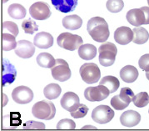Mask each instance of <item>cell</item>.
I'll use <instances>...</instances> for the list:
<instances>
[{
	"label": "cell",
	"mask_w": 149,
	"mask_h": 131,
	"mask_svg": "<svg viewBox=\"0 0 149 131\" xmlns=\"http://www.w3.org/2000/svg\"><path fill=\"white\" fill-rule=\"evenodd\" d=\"M87 29L92 39L98 43H104L110 35L108 24L104 18L93 17L90 18L87 24Z\"/></svg>",
	"instance_id": "6da1fadb"
},
{
	"label": "cell",
	"mask_w": 149,
	"mask_h": 131,
	"mask_svg": "<svg viewBox=\"0 0 149 131\" xmlns=\"http://www.w3.org/2000/svg\"><path fill=\"white\" fill-rule=\"evenodd\" d=\"M32 113L38 119L50 120L54 118L56 113V109L52 102L42 100L36 103L33 106Z\"/></svg>",
	"instance_id": "7a4b0ae2"
},
{
	"label": "cell",
	"mask_w": 149,
	"mask_h": 131,
	"mask_svg": "<svg viewBox=\"0 0 149 131\" xmlns=\"http://www.w3.org/2000/svg\"><path fill=\"white\" fill-rule=\"evenodd\" d=\"M99 53V62L101 65L109 67L113 65L116 60V55L118 54V48L116 45L110 43L105 42L98 48Z\"/></svg>",
	"instance_id": "3957f363"
},
{
	"label": "cell",
	"mask_w": 149,
	"mask_h": 131,
	"mask_svg": "<svg viewBox=\"0 0 149 131\" xmlns=\"http://www.w3.org/2000/svg\"><path fill=\"white\" fill-rule=\"evenodd\" d=\"M127 22L135 27L143 24H149V7H142L140 8H133L126 14Z\"/></svg>",
	"instance_id": "277c9868"
},
{
	"label": "cell",
	"mask_w": 149,
	"mask_h": 131,
	"mask_svg": "<svg viewBox=\"0 0 149 131\" xmlns=\"http://www.w3.org/2000/svg\"><path fill=\"white\" fill-rule=\"evenodd\" d=\"M57 43L60 48L69 51H73L80 48L83 45V39L79 35L72 34L71 33H62L57 38Z\"/></svg>",
	"instance_id": "5b68a950"
},
{
	"label": "cell",
	"mask_w": 149,
	"mask_h": 131,
	"mask_svg": "<svg viewBox=\"0 0 149 131\" xmlns=\"http://www.w3.org/2000/svg\"><path fill=\"white\" fill-rule=\"evenodd\" d=\"M79 74L85 83L91 84L98 82L101 77V72L94 63H86L81 66Z\"/></svg>",
	"instance_id": "8992f818"
},
{
	"label": "cell",
	"mask_w": 149,
	"mask_h": 131,
	"mask_svg": "<svg viewBox=\"0 0 149 131\" xmlns=\"http://www.w3.org/2000/svg\"><path fill=\"white\" fill-rule=\"evenodd\" d=\"M51 72L54 79L60 82H64L68 80L72 75L71 69L69 68L68 64L65 60L62 59L56 60L55 65L51 69Z\"/></svg>",
	"instance_id": "52a82bcc"
},
{
	"label": "cell",
	"mask_w": 149,
	"mask_h": 131,
	"mask_svg": "<svg viewBox=\"0 0 149 131\" xmlns=\"http://www.w3.org/2000/svg\"><path fill=\"white\" fill-rule=\"evenodd\" d=\"M110 95V91L106 86L99 84L95 87H88L84 91V97L91 102H99L107 99Z\"/></svg>",
	"instance_id": "ba28073f"
},
{
	"label": "cell",
	"mask_w": 149,
	"mask_h": 131,
	"mask_svg": "<svg viewBox=\"0 0 149 131\" xmlns=\"http://www.w3.org/2000/svg\"><path fill=\"white\" fill-rule=\"evenodd\" d=\"M114 117V111L107 105H99L96 107L92 113L93 120L100 125L107 124Z\"/></svg>",
	"instance_id": "9c48e42d"
},
{
	"label": "cell",
	"mask_w": 149,
	"mask_h": 131,
	"mask_svg": "<svg viewBox=\"0 0 149 131\" xmlns=\"http://www.w3.org/2000/svg\"><path fill=\"white\" fill-rule=\"evenodd\" d=\"M31 17L37 20H45L51 16L49 6L44 2H37L29 8Z\"/></svg>",
	"instance_id": "30bf717a"
},
{
	"label": "cell",
	"mask_w": 149,
	"mask_h": 131,
	"mask_svg": "<svg viewBox=\"0 0 149 131\" xmlns=\"http://www.w3.org/2000/svg\"><path fill=\"white\" fill-rule=\"evenodd\" d=\"M12 98L13 101L19 104H29L33 99V92L26 86H18L13 90Z\"/></svg>",
	"instance_id": "8fae6325"
},
{
	"label": "cell",
	"mask_w": 149,
	"mask_h": 131,
	"mask_svg": "<svg viewBox=\"0 0 149 131\" xmlns=\"http://www.w3.org/2000/svg\"><path fill=\"white\" fill-rule=\"evenodd\" d=\"M114 39L121 45L128 44L133 39V31L127 26H122L114 32Z\"/></svg>",
	"instance_id": "7c38bea8"
},
{
	"label": "cell",
	"mask_w": 149,
	"mask_h": 131,
	"mask_svg": "<svg viewBox=\"0 0 149 131\" xmlns=\"http://www.w3.org/2000/svg\"><path fill=\"white\" fill-rule=\"evenodd\" d=\"M60 103H61V106L68 112L75 110L80 104L79 97L73 92L65 93L62 97Z\"/></svg>",
	"instance_id": "4fadbf2b"
},
{
	"label": "cell",
	"mask_w": 149,
	"mask_h": 131,
	"mask_svg": "<svg viewBox=\"0 0 149 131\" xmlns=\"http://www.w3.org/2000/svg\"><path fill=\"white\" fill-rule=\"evenodd\" d=\"M35 45L28 40H20L15 48V54L23 59H29L35 52Z\"/></svg>",
	"instance_id": "5bb4252c"
},
{
	"label": "cell",
	"mask_w": 149,
	"mask_h": 131,
	"mask_svg": "<svg viewBox=\"0 0 149 131\" xmlns=\"http://www.w3.org/2000/svg\"><path fill=\"white\" fill-rule=\"evenodd\" d=\"M141 120V115L135 110H127L122 113L120 117L121 124L125 127H134L139 124Z\"/></svg>",
	"instance_id": "9a60e30c"
},
{
	"label": "cell",
	"mask_w": 149,
	"mask_h": 131,
	"mask_svg": "<svg viewBox=\"0 0 149 131\" xmlns=\"http://www.w3.org/2000/svg\"><path fill=\"white\" fill-rule=\"evenodd\" d=\"M33 44L41 49L49 48L54 44V37L46 32L38 33L33 39Z\"/></svg>",
	"instance_id": "2e32d148"
},
{
	"label": "cell",
	"mask_w": 149,
	"mask_h": 131,
	"mask_svg": "<svg viewBox=\"0 0 149 131\" xmlns=\"http://www.w3.org/2000/svg\"><path fill=\"white\" fill-rule=\"evenodd\" d=\"M17 75V72L14 66L11 64L8 60H4L3 63V78L2 82L3 84L6 83H12Z\"/></svg>",
	"instance_id": "e0dca14e"
},
{
	"label": "cell",
	"mask_w": 149,
	"mask_h": 131,
	"mask_svg": "<svg viewBox=\"0 0 149 131\" xmlns=\"http://www.w3.org/2000/svg\"><path fill=\"white\" fill-rule=\"evenodd\" d=\"M54 7L62 13L72 12L78 5V0H51Z\"/></svg>",
	"instance_id": "ac0fdd59"
},
{
	"label": "cell",
	"mask_w": 149,
	"mask_h": 131,
	"mask_svg": "<svg viewBox=\"0 0 149 131\" xmlns=\"http://www.w3.org/2000/svg\"><path fill=\"white\" fill-rule=\"evenodd\" d=\"M120 77L125 83H133L138 77V71L134 66H124L120 70Z\"/></svg>",
	"instance_id": "d6986e66"
},
{
	"label": "cell",
	"mask_w": 149,
	"mask_h": 131,
	"mask_svg": "<svg viewBox=\"0 0 149 131\" xmlns=\"http://www.w3.org/2000/svg\"><path fill=\"white\" fill-rule=\"evenodd\" d=\"M97 48L90 43L83 44L78 48V55L81 59L84 60H91L94 59L97 55Z\"/></svg>",
	"instance_id": "ffe728a7"
},
{
	"label": "cell",
	"mask_w": 149,
	"mask_h": 131,
	"mask_svg": "<svg viewBox=\"0 0 149 131\" xmlns=\"http://www.w3.org/2000/svg\"><path fill=\"white\" fill-rule=\"evenodd\" d=\"M83 24V19L78 15H68L63 19V26L70 30H77L81 28Z\"/></svg>",
	"instance_id": "44dd1931"
},
{
	"label": "cell",
	"mask_w": 149,
	"mask_h": 131,
	"mask_svg": "<svg viewBox=\"0 0 149 131\" xmlns=\"http://www.w3.org/2000/svg\"><path fill=\"white\" fill-rule=\"evenodd\" d=\"M37 63L42 68H48L52 69L56 63V60L48 53H41L38 55L37 57Z\"/></svg>",
	"instance_id": "7402d4cb"
},
{
	"label": "cell",
	"mask_w": 149,
	"mask_h": 131,
	"mask_svg": "<svg viewBox=\"0 0 149 131\" xmlns=\"http://www.w3.org/2000/svg\"><path fill=\"white\" fill-rule=\"evenodd\" d=\"M133 43L137 44H143L148 40L149 34L148 30L143 27H136L133 29Z\"/></svg>",
	"instance_id": "603a6c76"
},
{
	"label": "cell",
	"mask_w": 149,
	"mask_h": 131,
	"mask_svg": "<svg viewBox=\"0 0 149 131\" xmlns=\"http://www.w3.org/2000/svg\"><path fill=\"white\" fill-rule=\"evenodd\" d=\"M62 92V89L58 83H50L48 84L44 90H43V94L44 96L48 99H56L58 98Z\"/></svg>",
	"instance_id": "cb8c5ba5"
},
{
	"label": "cell",
	"mask_w": 149,
	"mask_h": 131,
	"mask_svg": "<svg viewBox=\"0 0 149 131\" xmlns=\"http://www.w3.org/2000/svg\"><path fill=\"white\" fill-rule=\"evenodd\" d=\"M99 84L106 86L110 91V93H114L119 88L120 82L118 79V78L112 76V75H108V76L102 78L101 81L99 82Z\"/></svg>",
	"instance_id": "d4e9b609"
},
{
	"label": "cell",
	"mask_w": 149,
	"mask_h": 131,
	"mask_svg": "<svg viewBox=\"0 0 149 131\" xmlns=\"http://www.w3.org/2000/svg\"><path fill=\"white\" fill-rule=\"evenodd\" d=\"M8 15L15 19H22L26 16V9L23 5L18 4H11L8 8Z\"/></svg>",
	"instance_id": "484cf974"
},
{
	"label": "cell",
	"mask_w": 149,
	"mask_h": 131,
	"mask_svg": "<svg viewBox=\"0 0 149 131\" xmlns=\"http://www.w3.org/2000/svg\"><path fill=\"white\" fill-rule=\"evenodd\" d=\"M2 39H3V45L2 48L4 51H10L12 49H15L18 43L15 39V36L13 35L12 34H5L3 33L2 36Z\"/></svg>",
	"instance_id": "4316f807"
},
{
	"label": "cell",
	"mask_w": 149,
	"mask_h": 131,
	"mask_svg": "<svg viewBox=\"0 0 149 131\" xmlns=\"http://www.w3.org/2000/svg\"><path fill=\"white\" fill-rule=\"evenodd\" d=\"M132 102L135 106L138 108H143L149 104V95L147 92H141L134 96Z\"/></svg>",
	"instance_id": "83f0119b"
},
{
	"label": "cell",
	"mask_w": 149,
	"mask_h": 131,
	"mask_svg": "<svg viewBox=\"0 0 149 131\" xmlns=\"http://www.w3.org/2000/svg\"><path fill=\"white\" fill-rule=\"evenodd\" d=\"M106 7L109 12L118 13L124 8V3L123 0H107Z\"/></svg>",
	"instance_id": "f1b7e54d"
},
{
	"label": "cell",
	"mask_w": 149,
	"mask_h": 131,
	"mask_svg": "<svg viewBox=\"0 0 149 131\" xmlns=\"http://www.w3.org/2000/svg\"><path fill=\"white\" fill-rule=\"evenodd\" d=\"M110 104H111L112 107L115 109H117V110H123L129 105V103L123 100L120 97L119 95L113 96L112 98V99L110 100Z\"/></svg>",
	"instance_id": "f546056e"
},
{
	"label": "cell",
	"mask_w": 149,
	"mask_h": 131,
	"mask_svg": "<svg viewBox=\"0 0 149 131\" xmlns=\"http://www.w3.org/2000/svg\"><path fill=\"white\" fill-rule=\"evenodd\" d=\"M22 28L24 31L28 34H33L34 32L38 31V26L36 24L33 20H32L31 18L29 19H26L22 23Z\"/></svg>",
	"instance_id": "4dcf8cb0"
},
{
	"label": "cell",
	"mask_w": 149,
	"mask_h": 131,
	"mask_svg": "<svg viewBox=\"0 0 149 131\" xmlns=\"http://www.w3.org/2000/svg\"><path fill=\"white\" fill-rule=\"evenodd\" d=\"M88 112V108L84 104H80L75 110L70 112V114H71L72 117L74 118V119H80V118L85 117L87 115Z\"/></svg>",
	"instance_id": "1f68e13d"
},
{
	"label": "cell",
	"mask_w": 149,
	"mask_h": 131,
	"mask_svg": "<svg viewBox=\"0 0 149 131\" xmlns=\"http://www.w3.org/2000/svg\"><path fill=\"white\" fill-rule=\"evenodd\" d=\"M76 125L73 120L69 119H64L60 120L57 125L58 130H74Z\"/></svg>",
	"instance_id": "d6a6232c"
},
{
	"label": "cell",
	"mask_w": 149,
	"mask_h": 131,
	"mask_svg": "<svg viewBox=\"0 0 149 131\" xmlns=\"http://www.w3.org/2000/svg\"><path fill=\"white\" fill-rule=\"evenodd\" d=\"M119 96L123 99V100H125L126 102H127V103L130 104V103L132 101V99H133L135 95H134L133 91H132L130 88L125 87V88H123V89L121 90Z\"/></svg>",
	"instance_id": "836d02e7"
},
{
	"label": "cell",
	"mask_w": 149,
	"mask_h": 131,
	"mask_svg": "<svg viewBox=\"0 0 149 131\" xmlns=\"http://www.w3.org/2000/svg\"><path fill=\"white\" fill-rule=\"evenodd\" d=\"M3 30H8L9 33H11L13 35L17 37L19 33L18 30V27L17 24L13 22H10V21H6L3 24Z\"/></svg>",
	"instance_id": "e575fe53"
},
{
	"label": "cell",
	"mask_w": 149,
	"mask_h": 131,
	"mask_svg": "<svg viewBox=\"0 0 149 131\" xmlns=\"http://www.w3.org/2000/svg\"><path fill=\"white\" fill-rule=\"evenodd\" d=\"M138 64L140 69H142V70L149 72V54L143 55L139 60Z\"/></svg>",
	"instance_id": "d590c367"
},
{
	"label": "cell",
	"mask_w": 149,
	"mask_h": 131,
	"mask_svg": "<svg viewBox=\"0 0 149 131\" xmlns=\"http://www.w3.org/2000/svg\"><path fill=\"white\" fill-rule=\"evenodd\" d=\"M24 129H34V130H37V129H39V130H43L45 129V125L42 124V123H40V122H35V121H28L25 125H24Z\"/></svg>",
	"instance_id": "8d00e7d4"
},
{
	"label": "cell",
	"mask_w": 149,
	"mask_h": 131,
	"mask_svg": "<svg viewBox=\"0 0 149 131\" xmlns=\"http://www.w3.org/2000/svg\"><path fill=\"white\" fill-rule=\"evenodd\" d=\"M146 77L149 80V72H146Z\"/></svg>",
	"instance_id": "74e56055"
},
{
	"label": "cell",
	"mask_w": 149,
	"mask_h": 131,
	"mask_svg": "<svg viewBox=\"0 0 149 131\" xmlns=\"http://www.w3.org/2000/svg\"><path fill=\"white\" fill-rule=\"evenodd\" d=\"M8 1V0H3V3H7Z\"/></svg>",
	"instance_id": "f35d334b"
},
{
	"label": "cell",
	"mask_w": 149,
	"mask_h": 131,
	"mask_svg": "<svg viewBox=\"0 0 149 131\" xmlns=\"http://www.w3.org/2000/svg\"><path fill=\"white\" fill-rule=\"evenodd\" d=\"M148 5H149V0H148Z\"/></svg>",
	"instance_id": "ab89813d"
},
{
	"label": "cell",
	"mask_w": 149,
	"mask_h": 131,
	"mask_svg": "<svg viewBox=\"0 0 149 131\" xmlns=\"http://www.w3.org/2000/svg\"><path fill=\"white\" fill-rule=\"evenodd\" d=\"M148 113H149V110H148Z\"/></svg>",
	"instance_id": "60d3db41"
}]
</instances>
